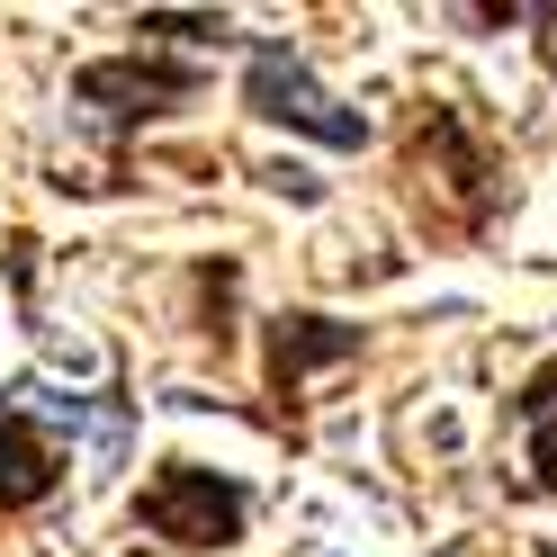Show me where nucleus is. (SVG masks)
I'll use <instances>...</instances> for the list:
<instances>
[{
  "label": "nucleus",
  "mask_w": 557,
  "mask_h": 557,
  "mask_svg": "<svg viewBox=\"0 0 557 557\" xmlns=\"http://www.w3.org/2000/svg\"><path fill=\"white\" fill-rule=\"evenodd\" d=\"M135 557H153V548H135Z\"/></svg>",
  "instance_id": "6e6552de"
},
{
  "label": "nucleus",
  "mask_w": 557,
  "mask_h": 557,
  "mask_svg": "<svg viewBox=\"0 0 557 557\" xmlns=\"http://www.w3.org/2000/svg\"><path fill=\"white\" fill-rule=\"evenodd\" d=\"M243 109L270 117V126H288V135H315V145H333V153L369 145V117L342 109V99L306 73V54L288 37H243Z\"/></svg>",
  "instance_id": "f257e3e1"
},
{
  "label": "nucleus",
  "mask_w": 557,
  "mask_h": 557,
  "mask_svg": "<svg viewBox=\"0 0 557 557\" xmlns=\"http://www.w3.org/2000/svg\"><path fill=\"white\" fill-rule=\"evenodd\" d=\"M135 27H145V37H225V18L216 10H145V18H135Z\"/></svg>",
  "instance_id": "0eeeda50"
},
{
  "label": "nucleus",
  "mask_w": 557,
  "mask_h": 557,
  "mask_svg": "<svg viewBox=\"0 0 557 557\" xmlns=\"http://www.w3.org/2000/svg\"><path fill=\"white\" fill-rule=\"evenodd\" d=\"M369 333L360 324H333V315H270V396L297 405L306 377L333 369V360H360Z\"/></svg>",
  "instance_id": "20e7f679"
},
{
  "label": "nucleus",
  "mask_w": 557,
  "mask_h": 557,
  "mask_svg": "<svg viewBox=\"0 0 557 557\" xmlns=\"http://www.w3.org/2000/svg\"><path fill=\"white\" fill-rule=\"evenodd\" d=\"M548 73H557V54H548Z\"/></svg>",
  "instance_id": "1a4fd4ad"
},
{
  "label": "nucleus",
  "mask_w": 557,
  "mask_h": 557,
  "mask_svg": "<svg viewBox=\"0 0 557 557\" xmlns=\"http://www.w3.org/2000/svg\"><path fill=\"white\" fill-rule=\"evenodd\" d=\"M243 521H252V495L234 476H216V468H189V459L153 468V485L135 495V531L181 540V548H234Z\"/></svg>",
  "instance_id": "f03ea898"
},
{
  "label": "nucleus",
  "mask_w": 557,
  "mask_h": 557,
  "mask_svg": "<svg viewBox=\"0 0 557 557\" xmlns=\"http://www.w3.org/2000/svg\"><path fill=\"white\" fill-rule=\"evenodd\" d=\"M198 99V63H162V54H109V63H82L73 73V109L99 135H135L145 117Z\"/></svg>",
  "instance_id": "7ed1b4c3"
},
{
  "label": "nucleus",
  "mask_w": 557,
  "mask_h": 557,
  "mask_svg": "<svg viewBox=\"0 0 557 557\" xmlns=\"http://www.w3.org/2000/svg\"><path fill=\"white\" fill-rule=\"evenodd\" d=\"M63 485V459H54V441L27 423V413H0V512H27V504H46Z\"/></svg>",
  "instance_id": "39448f33"
},
{
  "label": "nucleus",
  "mask_w": 557,
  "mask_h": 557,
  "mask_svg": "<svg viewBox=\"0 0 557 557\" xmlns=\"http://www.w3.org/2000/svg\"><path fill=\"white\" fill-rule=\"evenodd\" d=\"M512 413L531 423V485H540V495H557V360L512 396Z\"/></svg>",
  "instance_id": "423d86ee"
}]
</instances>
